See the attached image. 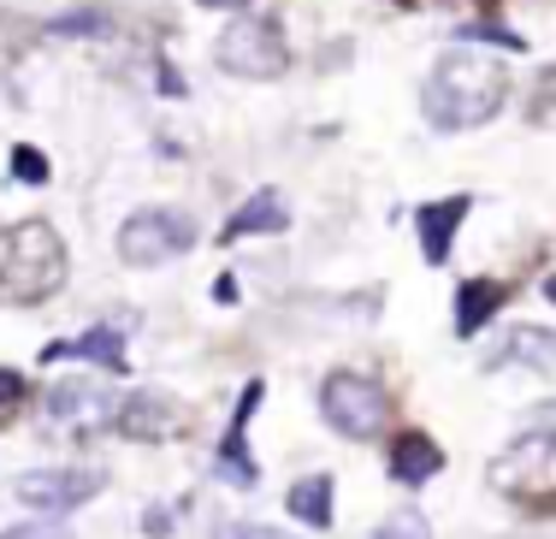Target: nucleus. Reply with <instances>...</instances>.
Masks as SVG:
<instances>
[{"instance_id":"f257e3e1","label":"nucleus","mask_w":556,"mask_h":539,"mask_svg":"<svg viewBox=\"0 0 556 539\" xmlns=\"http://www.w3.org/2000/svg\"><path fill=\"white\" fill-rule=\"evenodd\" d=\"M503 96H509V77H503L497 60L473 54V48H450L420 84V113H427L432 130H473L497 120Z\"/></svg>"},{"instance_id":"f03ea898","label":"nucleus","mask_w":556,"mask_h":539,"mask_svg":"<svg viewBox=\"0 0 556 539\" xmlns=\"http://www.w3.org/2000/svg\"><path fill=\"white\" fill-rule=\"evenodd\" d=\"M65 285V243L48 220L0 231V302H42Z\"/></svg>"},{"instance_id":"7ed1b4c3","label":"nucleus","mask_w":556,"mask_h":539,"mask_svg":"<svg viewBox=\"0 0 556 539\" xmlns=\"http://www.w3.org/2000/svg\"><path fill=\"white\" fill-rule=\"evenodd\" d=\"M492 486L503 498H521V504H551L556 498V403L527 415V427L492 463Z\"/></svg>"},{"instance_id":"20e7f679","label":"nucleus","mask_w":556,"mask_h":539,"mask_svg":"<svg viewBox=\"0 0 556 539\" xmlns=\"http://www.w3.org/2000/svg\"><path fill=\"white\" fill-rule=\"evenodd\" d=\"M195 243V220L178 208H137L118 226V261L125 267H166V261L190 255Z\"/></svg>"},{"instance_id":"39448f33","label":"nucleus","mask_w":556,"mask_h":539,"mask_svg":"<svg viewBox=\"0 0 556 539\" xmlns=\"http://www.w3.org/2000/svg\"><path fill=\"white\" fill-rule=\"evenodd\" d=\"M214 60H219V72L249 77V84H267V77H278L290 65L285 36H278V24H267V18H231L225 36L214 42Z\"/></svg>"},{"instance_id":"423d86ee","label":"nucleus","mask_w":556,"mask_h":539,"mask_svg":"<svg viewBox=\"0 0 556 539\" xmlns=\"http://www.w3.org/2000/svg\"><path fill=\"white\" fill-rule=\"evenodd\" d=\"M320 410L343 439H374V433L386 427V391L367 374H332L320 386Z\"/></svg>"},{"instance_id":"0eeeda50","label":"nucleus","mask_w":556,"mask_h":539,"mask_svg":"<svg viewBox=\"0 0 556 539\" xmlns=\"http://www.w3.org/2000/svg\"><path fill=\"white\" fill-rule=\"evenodd\" d=\"M101 486H108V475H96V468H30V475H18L12 492H18V504L42 510V516H72Z\"/></svg>"},{"instance_id":"6e6552de","label":"nucleus","mask_w":556,"mask_h":539,"mask_svg":"<svg viewBox=\"0 0 556 539\" xmlns=\"http://www.w3.org/2000/svg\"><path fill=\"white\" fill-rule=\"evenodd\" d=\"M42 410L48 421H60V427H101V421H113L118 415V403H113V391L101 386V379H60L54 391L42 398Z\"/></svg>"},{"instance_id":"1a4fd4ad","label":"nucleus","mask_w":556,"mask_h":539,"mask_svg":"<svg viewBox=\"0 0 556 539\" xmlns=\"http://www.w3.org/2000/svg\"><path fill=\"white\" fill-rule=\"evenodd\" d=\"M261 410V379H249L243 386V398H237V410H231V427H225V439H219V480H231V486H255L261 480V468H255V456H249V415Z\"/></svg>"},{"instance_id":"9d476101","label":"nucleus","mask_w":556,"mask_h":539,"mask_svg":"<svg viewBox=\"0 0 556 539\" xmlns=\"http://www.w3.org/2000/svg\"><path fill=\"white\" fill-rule=\"evenodd\" d=\"M473 214V196H444V202H420L415 208V238H420V255L432 261V267H444L450 261V238H456V226Z\"/></svg>"},{"instance_id":"9b49d317","label":"nucleus","mask_w":556,"mask_h":539,"mask_svg":"<svg viewBox=\"0 0 556 539\" xmlns=\"http://www.w3.org/2000/svg\"><path fill=\"white\" fill-rule=\"evenodd\" d=\"M118 433H125V439H178L184 410L166 391H137L130 403H118Z\"/></svg>"},{"instance_id":"f8f14e48","label":"nucleus","mask_w":556,"mask_h":539,"mask_svg":"<svg viewBox=\"0 0 556 539\" xmlns=\"http://www.w3.org/2000/svg\"><path fill=\"white\" fill-rule=\"evenodd\" d=\"M290 226V208L278 190H249V202L237 214H225L219 226V243H237V238H278Z\"/></svg>"},{"instance_id":"ddd939ff","label":"nucleus","mask_w":556,"mask_h":539,"mask_svg":"<svg viewBox=\"0 0 556 539\" xmlns=\"http://www.w3.org/2000/svg\"><path fill=\"white\" fill-rule=\"evenodd\" d=\"M439 468H444V451L427 439V433H396V444H391V475L396 480H403V486H427Z\"/></svg>"},{"instance_id":"4468645a","label":"nucleus","mask_w":556,"mask_h":539,"mask_svg":"<svg viewBox=\"0 0 556 539\" xmlns=\"http://www.w3.org/2000/svg\"><path fill=\"white\" fill-rule=\"evenodd\" d=\"M54 356H84V362L108 367V374H125V333H118V326H89L77 344H48L42 350V362H54Z\"/></svg>"},{"instance_id":"2eb2a0df","label":"nucleus","mask_w":556,"mask_h":539,"mask_svg":"<svg viewBox=\"0 0 556 539\" xmlns=\"http://www.w3.org/2000/svg\"><path fill=\"white\" fill-rule=\"evenodd\" d=\"M503 297H509V285H497V279H468V285L456 291V333L473 338V333H480V326L503 309Z\"/></svg>"},{"instance_id":"dca6fc26","label":"nucleus","mask_w":556,"mask_h":539,"mask_svg":"<svg viewBox=\"0 0 556 539\" xmlns=\"http://www.w3.org/2000/svg\"><path fill=\"white\" fill-rule=\"evenodd\" d=\"M503 362H521V367L551 374L556 367V333H545V326H515L509 344H503L497 356H485V367H503Z\"/></svg>"},{"instance_id":"f3484780","label":"nucleus","mask_w":556,"mask_h":539,"mask_svg":"<svg viewBox=\"0 0 556 539\" xmlns=\"http://www.w3.org/2000/svg\"><path fill=\"white\" fill-rule=\"evenodd\" d=\"M290 516L308 522V528H332V475H302L290 486Z\"/></svg>"},{"instance_id":"a211bd4d","label":"nucleus","mask_w":556,"mask_h":539,"mask_svg":"<svg viewBox=\"0 0 556 539\" xmlns=\"http://www.w3.org/2000/svg\"><path fill=\"white\" fill-rule=\"evenodd\" d=\"M24 403H30V379L12 374V367H0V427H7V421L18 415Z\"/></svg>"},{"instance_id":"6ab92c4d","label":"nucleus","mask_w":556,"mask_h":539,"mask_svg":"<svg viewBox=\"0 0 556 539\" xmlns=\"http://www.w3.org/2000/svg\"><path fill=\"white\" fill-rule=\"evenodd\" d=\"M12 178L18 184H48V154H36L30 142H18V149H12Z\"/></svg>"},{"instance_id":"aec40b11","label":"nucleus","mask_w":556,"mask_h":539,"mask_svg":"<svg viewBox=\"0 0 556 539\" xmlns=\"http://www.w3.org/2000/svg\"><path fill=\"white\" fill-rule=\"evenodd\" d=\"M367 539H427V522H420L415 510H403V516H391L386 528H374Z\"/></svg>"},{"instance_id":"412c9836","label":"nucleus","mask_w":556,"mask_h":539,"mask_svg":"<svg viewBox=\"0 0 556 539\" xmlns=\"http://www.w3.org/2000/svg\"><path fill=\"white\" fill-rule=\"evenodd\" d=\"M462 42H497V48H515V54L527 48L515 30H497V24H462Z\"/></svg>"},{"instance_id":"4be33fe9","label":"nucleus","mask_w":556,"mask_h":539,"mask_svg":"<svg viewBox=\"0 0 556 539\" xmlns=\"http://www.w3.org/2000/svg\"><path fill=\"white\" fill-rule=\"evenodd\" d=\"M101 24H108L101 12H65V18H54L48 30L54 36H84V30H101Z\"/></svg>"},{"instance_id":"5701e85b","label":"nucleus","mask_w":556,"mask_h":539,"mask_svg":"<svg viewBox=\"0 0 556 539\" xmlns=\"http://www.w3.org/2000/svg\"><path fill=\"white\" fill-rule=\"evenodd\" d=\"M219 539H290V534H278V528H261V522H237V528H225Z\"/></svg>"},{"instance_id":"b1692460","label":"nucleus","mask_w":556,"mask_h":539,"mask_svg":"<svg viewBox=\"0 0 556 539\" xmlns=\"http://www.w3.org/2000/svg\"><path fill=\"white\" fill-rule=\"evenodd\" d=\"M172 516H178V510H166V504H154V510H149V516H142V534H154V539H161V534H172Z\"/></svg>"},{"instance_id":"393cba45","label":"nucleus","mask_w":556,"mask_h":539,"mask_svg":"<svg viewBox=\"0 0 556 539\" xmlns=\"http://www.w3.org/2000/svg\"><path fill=\"white\" fill-rule=\"evenodd\" d=\"M0 539H65L60 528H48V522H24V528H7Z\"/></svg>"},{"instance_id":"a878e982","label":"nucleus","mask_w":556,"mask_h":539,"mask_svg":"<svg viewBox=\"0 0 556 539\" xmlns=\"http://www.w3.org/2000/svg\"><path fill=\"white\" fill-rule=\"evenodd\" d=\"M161 89H166V96H172V101H178V96H184V77H178V72H172V65H166V60H161Z\"/></svg>"},{"instance_id":"bb28decb","label":"nucleus","mask_w":556,"mask_h":539,"mask_svg":"<svg viewBox=\"0 0 556 539\" xmlns=\"http://www.w3.org/2000/svg\"><path fill=\"white\" fill-rule=\"evenodd\" d=\"M214 297H219V302H237V279H231V273H225V279H214Z\"/></svg>"},{"instance_id":"cd10ccee","label":"nucleus","mask_w":556,"mask_h":539,"mask_svg":"<svg viewBox=\"0 0 556 539\" xmlns=\"http://www.w3.org/2000/svg\"><path fill=\"white\" fill-rule=\"evenodd\" d=\"M202 7H214V12H237V7H249V0H202Z\"/></svg>"},{"instance_id":"c85d7f7f","label":"nucleus","mask_w":556,"mask_h":539,"mask_svg":"<svg viewBox=\"0 0 556 539\" xmlns=\"http://www.w3.org/2000/svg\"><path fill=\"white\" fill-rule=\"evenodd\" d=\"M396 7H432V0H396Z\"/></svg>"}]
</instances>
